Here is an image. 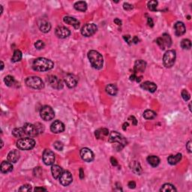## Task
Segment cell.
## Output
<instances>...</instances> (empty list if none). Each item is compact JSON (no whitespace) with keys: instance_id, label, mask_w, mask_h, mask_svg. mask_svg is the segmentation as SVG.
Instances as JSON below:
<instances>
[{"instance_id":"obj_18","label":"cell","mask_w":192,"mask_h":192,"mask_svg":"<svg viewBox=\"0 0 192 192\" xmlns=\"http://www.w3.org/2000/svg\"><path fill=\"white\" fill-rule=\"evenodd\" d=\"M174 30L176 36H181L185 34L186 29H185V24L182 22H177L174 25Z\"/></svg>"},{"instance_id":"obj_34","label":"cell","mask_w":192,"mask_h":192,"mask_svg":"<svg viewBox=\"0 0 192 192\" xmlns=\"http://www.w3.org/2000/svg\"><path fill=\"white\" fill-rule=\"evenodd\" d=\"M156 116H157V114H156L155 112L151 110H146L143 113V117L146 119H153L155 118Z\"/></svg>"},{"instance_id":"obj_21","label":"cell","mask_w":192,"mask_h":192,"mask_svg":"<svg viewBox=\"0 0 192 192\" xmlns=\"http://www.w3.org/2000/svg\"><path fill=\"white\" fill-rule=\"evenodd\" d=\"M20 153L18 150H14L11 151L8 154V161L11 163H16L18 160L20 159Z\"/></svg>"},{"instance_id":"obj_32","label":"cell","mask_w":192,"mask_h":192,"mask_svg":"<svg viewBox=\"0 0 192 192\" xmlns=\"http://www.w3.org/2000/svg\"><path fill=\"white\" fill-rule=\"evenodd\" d=\"M160 191H163V192H168V191H176V188L174 187V185H171L170 183H166L164 185H163L161 188Z\"/></svg>"},{"instance_id":"obj_47","label":"cell","mask_w":192,"mask_h":192,"mask_svg":"<svg viewBox=\"0 0 192 192\" xmlns=\"http://www.w3.org/2000/svg\"><path fill=\"white\" fill-rule=\"evenodd\" d=\"M110 162H111V164L113 166H114V167L118 166V164H119L118 161H117V160L114 157H111V158H110Z\"/></svg>"},{"instance_id":"obj_7","label":"cell","mask_w":192,"mask_h":192,"mask_svg":"<svg viewBox=\"0 0 192 192\" xmlns=\"http://www.w3.org/2000/svg\"><path fill=\"white\" fill-rule=\"evenodd\" d=\"M40 115L42 119H44V121H50L55 116V113H54V110H53L50 106L46 105L41 107Z\"/></svg>"},{"instance_id":"obj_38","label":"cell","mask_w":192,"mask_h":192,"mask_svg":"<svg viewBox=\"0 0 192 192\" xmlns=\"http://www.w3.org/2000/svg\"><path fill=\"white\" fill-rule=\"evenodd\" d=\"M147 6L148 8L150 11H155L157 10V6H158V2L155 1V0H152V1H149V2L147 3Z\"/></svg>"},{"instance_id":"obj_33","label":"cell","mask_w":192,"mask_h":192,"mask_svg":"<svg viewBox=\"0 0 192 192\" xmlns=\"http://www.w3.org/2000/svg\"><path fill=\"white\" fill-rule=\"evenodd\" d=\"M25 132L23 128H16V129L12 130V135L15 137H22L24 135Z\"/></svg>"},{"instance_id":"obj_37","label":"cell","mask_w":192,"mask_h":192,"mask_svg":"<svg viewBox=\"0 0 192 192\" xmlns=\"http://www.w3.org/2000/svg\"><path fill=\"white\" fill-rule=\"evenodd\" d=\"M181 47L184 50H190L191 47V42L189 39H183L181 41Z\"/></svg>"},{"instance_id":"obj_23","label":"cell","mask_w":192,"mask_h":192,"mask_svg":"<svg viewBox=\"0 0 192 192\" xmlns=\"http://www.w3.org/2000/svg\"><path fill=\"white\" fill-rule=\"evenodd\" d=\"M0 170L2 173H10L13 171V165L12 163L10 161H4L2 162L1 166H0Z\"/></svg>"},{"instance_id":"obj_10","label":"cell","mask_w":192,"mask_h":192,"mask_svg":"<svg viewBox=\"0 0 192 192\" xmlns=\"http://www.w3.org/2000/svg\"><path fill=\"white\" fill-rule=\"evenodd\" d=\"M47 81L48 84L54 89H61L63 88V83H62V81L61 80H59L57 76H48L47 78Z\"/></svg>"},{"instance_id":"obj_51","label":"cell","mask_w":192,"mask_h":192,"mask_svg":"<svg viewBox=\"0 0 192 192\" xmlns=\"http://www.w3.org/2000/svg\"><path fill=\"white\" fill-rule=\"evenodd\" d=\"M148 25H149L150 27H152L154 26V23H153V20L151 18H148Z\"/></svg>"},{"instance_id":"obj_58","label":"cell","mask_w":192,"mask_h":192,"mask_svg":"<svg viewBox=\"0 0 192 192\" xmlns=\"http://www.w3.org/2000/svg\"><path fill=\"white\" fill-rule=\"evenodd\" d=\"M1 64H2L1 70H2H2H3V68H4V63H3V62H2H2H1Z\"/></svg>"},{"instance_id":"obj_24","label":"cell","mask_w":192,"mask_h":192,"mask_svg":"<svg viewBox=\"0 0 192 192\" xmlns=\"http://www.w3.org/2000/svg\"><path fill=\"white\" fill-rule=\"evenodd\" d=\"M63 21L65 22L66 24L71 25V26H74V28L75 29H78L80 27V22L78 21L77 19L74 18H71V17L66 16L63 18Z\"/></svg>"},{"instance_id":"obj_50","label":"cell","mask_w":192,"mask_h":192,"mask_svg":"<svg viewBox=\"0 0 192 192\" xmlns=\"http://www.w3.org/2000/svg\"><path fill=\"white\" fill-rule=\"evenodd\" d=\"M35 191H46L47 189L45 188H43V187H37V188H35Z\"/></svg>"},{"instance_id":"obj_35","label":"cell","mask_w":192,"mask_h":192,"mask_svg":"<svg viewBox=\"0 0 192 192\" xmlns=\"http://www.w3.org/2000/svg\"><path fill=\"white\" fill-rule=\"evenodd\" d=\"M4 82L6 84V86H8L11 87V86H13L15 84V77H12V76L11 75H8L6 76L5 77L4 79Z\"/></svg>"},{"instance_id":"obj_3","label":"cell","mask_w":192,"mask_h":192,"mask_svg":"<svg viewBox=\"0 0 192 192\" xmlns=\"http://www.w3.org/2000/svg\"><path fill=\"white\" fill-rule=\"evenodd\" d=\"M35 146V141L32 138H21L17 141V146L20 150H30Z\"/></svg>"},{"instance_id":"obj_29","label":"cell","mask_w":192,"mask_h":192,"mask_svg":"<svg viewBox=\"0 0 192 192\" xmlns=\"http://www.w3.org/2000/svg\"><path fill=\"white\" fill-rule=\"evenodd\" d=\"M74 7L77 11H86L87 9V4L86 2L79 1L75 2V4L74 5Z\"/></svg>"},{"instance_id":"obj_20","label":"cell","mask_w":192,"mask_h":192,"mask_svg":"<svg viewBox=\"0 0 192 192\" xmlns=\"http://www.w3.org/2000/svg\"><path fill=\"white\" fill-rule=\"evenodd\" d=\"M140 87L143 89L149 91L150 93H155L157 90V86H156V84L152 82H149V81H146V82L143 83L140 85Z\"/></svg>"},{"instance_id":"obj_43","label":"cell","mask_w":192,"mask_h":192,"mask_svg":"<svg viewBox=\"0 0 192 192\" xmlns=\"http://www.w3.org/2000/svg\"><path fill=\"white\" fill-rule=\"evenodd\" d=\"M133 5L131 4H129V3L128 2H125L124 4H123V8L125 9V10L126 11H131L133 9Z\"/></svg>"},{"instance_id":"obj_57","label":"cell","mask_w":192,"mask_h":192,"mask_svg":"<svg viewBox=\"0 0 192 192\" xmlns=\"http://www.w3.org/2000/svg\"><path fill=\"white\" fill-rule=\"evenodd\" d=\"M142 80V77H136V80H135L137 81V83H140V80Z\"/></svg>"},{"instance_id":"obj_36","label":"cell","mask_w":192,"mask_h":192,"mask_svg":"<svg viewBox=\"0 0 192 192\" xmlns=\"http://www.w3.org/2000/svg\"><path fill=\"white\" fill-rule=\"evenodd\" d=\"M22 59V53L20 50H16L14 52V55L11 58V61L13 62H20Z\"/></svg>"},{"instance_id":"obj_15","label":"cell","mask_w":192,"mask_h":192,"mask_svg":"<svg viewBox=\"0 0 192 192\" xmlns=\"http://www.w3.org/2000/svg\"><path fill=\"white\" fill-rule=\"evenodd\" d=\"M50 130L55 134L62 133L65 131V125L59 120H56L51 124Z\"/></svg>"},{"instance_id":"obj_54","label":"cell","mask_w":192,"mask_h":192,"mask_svg":"<svg viewBox=\"0 0 192 192\" xmlns=\"http://www.w3.org/2000/svg\"><path fill=\"white\" fill-rule=\"evenodd\" d=\"M139 41H140V40H139L138 37H137V36H135L133 38H132V42H134L135 44L138 43Z\"/></svg>"},{"instance_id":"obj_22","label":"cell","mask_w":192,"mask_h":192,"mask_svg":"<svg viewBox=\"0 0 192 192\" xmlns=\"http://www.w3.org/2000/svg\"><path fill=\"white\" fill-rule=\"evenodd\" d=\"M146 67V62L143 60H137L135 64V74L137 72H144Z\"/></svg>"},{"instance_id":"obj_30","label":"cell","mask_w":192,"mask_h":192,"mask_svg":"<svg viewBox=\"0 0 192 192\" xmlns=\"http://www.w3.org/2000/svg\"><path fill=\"white\" fill-rule=\"evenodd\" d=\"M106 92L110 96H115L118 93V88L115 84H109L106 86Z\"/></svg>"},{"instance_id":"obj_12","label":"cell","mask_w":192,"mask_h":192,"mask_svg":"<svg viewBox=\"0 0 192 192\" xmlns=\"http://www.w3.org/2000/svg\"><path fill=\"white\" fill-rule=\"evenodd\" d=\"M80 157L86 162H91L94 160V153L89 148H83L80 150Z\"/></svg>"},{"instance_id":"obj_59","label":"cell","mask_w":192,"mask_h":192,"mask_svg":"<svg viewBox=\"0 0 192 192\" xmlns=\"http://www.w3.org/2000/svg\"><path fill=\"white\" fill-rule=\"evenodd\" d=\"M189 109H190V110H191V103H190V104H189Z\"/></svg>"},{"instance_id":"obj_1","label":"cell","mask_w":192,"mask_h":192,"mask_svg":"<svg viewBox=\"0 0 192 192\" xmlns=\"http://www.w3.org/2000/svg\"><path fill=\"white\" fill-rule=\"evenodd\" d=\"M54 66V63L50 59L46 58H38L32 63V68L37 71H47L51 70Z\"/></svg>"},{"instance_id":"obj_8","label":"cell","mask_w":192,"mask_h":192,"mask_svg":"<svg viewBox=\"0 0 192 192\" xmlns=\"http://www.w3.org/2000/svg\"><path fill=\"white\" fill-rule=\"evenodd\" d=\"M156 43L158 44L161 50H165L167 47H170L172 44L171 36L168 34H163L161 37H159L156 40Z\"/></svg>"},{"instance_id":"obj_5","label":"cell","mask_w":192,"mask_h":192,"mask_svg":"<svg viewBox=\"0 0 192 192\" xmlns=\"http://www.w3.org/2000/svg\"><path fill=\"white\" fill-rule=\"evenodd\" d=\"M176 59V53L173 50L166 51L163 57V63L166 68H171L173 66Z\"/></svg>"},{"instance_id":"obj_28","label":"cell","mask_w":192,"mask_h":192,"mask_svg":"<svg viewBox=\"0 0 192 192\" xmlns=\"http://www.w3.org/2000/svg\"><path fill=\"white\" fill-rule=\"evenodd\" d=\"M147 161L152 167H157L160 164V159L158 156L155 155H149L147 158Z\"/></svg>"},{"instance_id":"obj_42","label":"cell","mask_w":192,"mask_h":192,"mask_svg":"<svg viewBox=\"0 0 192 192\" xmlns=\"http://www.w3.org/2000/svg\"><path fill=\"white\" fill-rule=\"evenodd\" d=\"M20 191H32V187L30 185H23L19 188Z\"/></svg>"},{"instance_id":"obj_52","label":"cell","mask_w":192,"mask_h":192,"mask_svg":"<svg viewBox=\"0 0 192 192\" xmlns=\"http://www.w3.org/2000/svg\"><path fill=\"white\" fill-rule=\"evenodd\" d=\"M80 178L81 179L84 178V172H83V170L82 168L80 169Z\"/></svg>"},{"instance_id":"obj_48","label":"cell","mask_w":192,"mask_h":192,"mask_svg":"<svg viewBox=\"0 0 192 192\" xmlns=\"http://www.w3.org/2000/svg\"><path fill=\"white\" fill-rule=\"evenodd\" d=\"M128 186H129V188H131V189H134V188H135L136 187L135 182H134V181H131V182H129V184H128Z\"/></svg>"},{"instance_id":"obj_40","label":"cell","mask_w":192,"mask_h":192,"mask_svg":"<svg viewBox=\"0 0 192 192\" xmlns=\"http://www.w3.org/2000/svg\"><path fill=\"white\" fill-rule=\"evenodd\" d=\"M54 148L58 151H62L63 149V143L60 141H56L54 144Z\"/></svg>"},{"instance_id":"obj_41","label":"cell","mask_w":192,"mask_h":192,"mask_svg":"<svg viewBox=\"0 0 192 192\" xmlns=\"http://www.w3.org/2000/svg\"><path fill=\"white\" fill-rule=\"evenodd\" d=\"M44 46H45L44 43V42L42 41L39 40V41H36L35 43V48H36V49H38V50L43 49V48L44 47Z\"/></svg>"},{"instance_id":"obj_49","label":"cell","mask_w":192,"mask_h":192,"mask_svg":"<svg viewBox=\"0 0 192 192\" xmlns=\"http://www.w3.org/2000/svg\"><path fill=\"white\" fill-rule=\"evenodd\" d=\"M191 143H192L191 140H189L186 144V149L189 152H191Z\"/></svg>"},{"instance_id":"obj_39","label":"cell","mask_w":192,"mask_h":192,"mask_svg":"<svg viewBox=\"0 0 192 192\" xmlns=\"http://www.w3.org/2000/svg\"><path fill=\"white\" fill-rule=\"evenodd\" d=\"M181 96H182L184 101H188V100L190 99V98H191V96H190V94L188 93V92L185 89L182 90V93H181Z\"/></svg>"},{"instance_id":"obj_14","label":"cell","mask_w":192,"mask_h":192,"mask_svg":"<svg viewBox=\"0 0 192 192\" xmlns=\"http://www.w3.org/2000/svg\"><path fill=\"white\" fill-rule=\"evenodd\" d=\"M23 128L24 129L25 134L30 137H35L38 135V131L35 125H32L31 123H25Z\"/></svg>"},{"instance_id":"obj_46","label":"cell","mask_w":192,"mask_h":192,"mask_svg":"<svg viewBox=\"0 0 192 192\" xmlns=\"http://www.w3.org/2000/svg\"><path fill=\"white\" fill-rule=\"evenodd\" d=\"M129 119L130 120L131 122H132V124H133L134 125H137V119H136L135 116H132L129 117Z\"/></svg>"},{"instance_id":"obj_25","label":"cell","mask_w":192,"mask_h":192,"mask_svg":"<svg viewBox=\"0 0 192 192\" xmlns=\"http://www.w3.org/2000/svg\"><path fill=\"white\" fill-rule=\"evenodd\" d=\"M62 173H63L62 168L59 165H53L51 167V173H52L53 177L55 179H59Z\"/></svg>"},{"instance_id":"obj_9","label":"cell","mask_w":192,"mask_h":192,"mask_svg":"<svg viewBox=\"0 0 192 192\" xmlns=\"http://www.w3.org/2000/svg\"><path fill=\"white\" fill-rule=\"evenodd\" d=\"M98 30V27L94 23H87L81 29V34L83 36L90 37L94 35Z\"/></svg>"},{"instance_id":"obj_2","label":"cell","mask_w":192,"mask_h":192,"mask_svg":"<svg viewBox=\"0 0 192 192\" xmlns=\"http://www.w3.org/2000/svg\"><path fill=\"white\" fill-rule=\"evenodd\" d=\"M88 59L92 66L96 69H101L104 65V59L101 54L96 50H90L88 53Z\"/></svg>"},{"instance_id":"obj_31","label":"cell","mask_w":192,"mask_h":192,"mask_svg":"<svg viewBox=\"0 0 192 192\" xmlns=\"http://www.w3.org/2000/svg\"><path fill=\"white\" fill-rule=\"evenodd\" d=\"M109 135V131L107 129H100L96 131L95 135L96 138L102 139L104 137H107Z\"/></svg>"},{"instance_id":"obj_27","label":"cell","mask_w":192,"mask_h":192,"mask_svg":"<svg viewBox=\"0 0 192 192\" xmlns=\"http://www.w3.org/2000/svg\"><path fill=\"white\" fill-rule=\"evenodd\" d=\"M182 154L180 153H178L175 155H170L168 158V161L170 164L175 165L182 160Z\"/></svg>"},{"instance_id":"obj_44","label":"cell","mask_w":192,"mask_h":192,"mask_svg":"<svg viewBox=\"0 0 192 192\" xmlns=\"http://www.w3.org/2000/svg\"><path fill=\"white\" fill-rule=\"evenodd\" d=\"M123 38H124L125 41L126 42H127L129 44H132V38L131 37V35H123Z\"/></svg>"},{"instance_id":"obj_53","label":"cell","mask_w":192,"mask_h":192,"mask_svg":"<svg viewBox=\"0 0 192 192\" xmlns=\"http://www.w3.org/2000/svg\"><path fill=\"white\" fill-rule=\"evenodd\" d=\"M114 23L118 25V26H121L122 25V21L119 19H118V18H116L114 20Z\"/></svg>"},{"instance_id":"obj_16","label":"cell","mask_w":192,"mask_h":192,"mask_svg":"<svg viewBox=\"0 0 192 192\" xmlns=\"http://www.w3.org/2000/svg\"><path fill=\"white\" fill-rule=\"evenodd\" d=\"M56 35L59 38H65L68 37L71 34L69 29L65 26H59L55 30Z\"/></svg>"},{"instance_id":"obj_13","label":"cell","mask_w":192,"mask_h":192,"mask_svg":"<svg viewBox=\"0 0 192 192\" xmlns=\"http://www.w3.org/2000/svg\"><path fill=\"white\" fill-rule=\"evenodd\" d=\"M73 181V177L71 173L68 171H64L62 173L61 176L59 177V182H60L61 185H62L63 186H68Z\"/></svg>"},{"instance_id":"obj_26","label":"cell","mask_w":192,"mask_h":192,"mask_svg":"<svg viewBox=\"0 0 192 192\" xmlns=\"http://www.w3.org/2000/svg\"><path fill=\"white\" fill-rule=\"evenodd\" d=\"M130 168L132 171V172L135 173V174L140 175L142 173V172H143V171H142V168L141 166H140V163L136 161H133L131 162Z\"/></svg>"},{"instance_id":"obj_19","label":"cell","mask_w":192,"mask_h":192,"mask_svg":"<svg viewBox=\"0 0 192 192\" xmlns=\"http://www.w3.org/2000/svg\"><path fill=\"white\" fill-rule=\"evenodd\" d=\"M38 26L39 29L41 31L44 33H47V32H50L51 29V24L48 21L44 20H39L38 23Z\"/></svg>"},{"instance_id":"obj_56","label":"cell","mask_w":192,"mask_h":192,"mask_svg":"<svg viewBox=\"0 0 192 192\" xmlns=\"http://www.w3.org/2000/svg\"><path fill=\"white\" fill-rule=\"evenodd\" d=\"M136 77H137V75H136V74H135V73H134V74H132V75H131L130 80L132 81H134V80H136Z\"/></svg>"},{"instance_id":"obj_45","label":"cell","mask_w":192,"mask_h":192,"mask_svg":"<svg viewBox=\"0 0 192 192\" xmlns=\"http://www.w3.org/2000/svg\"><path fill=\"white\" fill-rule=\"evenodd\" d=\"M35 126H36L37 129H38V134L39 133H43V132H44L43 125H41V123H36V124H35Z\"/></svg>"},{"instance_id":"obj_4","label":"cell","mask_w":192,"mask_h":192,"mask_svg":"<svg viewBox=\"0 0 192 192\" xmlns=\"http://www.w3.org/2000/svg\"><path fill=\"white\" fill-rule=\"evenodd\" d=\"M26 84L27 85V86L34 89H41L44 87L43 80L36 76H32V77L26 78Z\"/></svg>"},{"instance_id":"obj_6","label":"cell","mask_w":192,"mask_h":192,"mask_svg":"<svg viewBox=\"0 0 192 192\" xmlns=\"http://www.w3.org/2000/svg\"><path fill=\"white\" fill-rule=\"evenodd\" d=\"M108 141L112 143H117L119 146L120 147V149H122V148L124 147L125 145H127V141H126L125 139L122 137V135H120V134L118 133L117 132H112L111 133H110Z\"/></svg>"},{"instance_id":"obj_55","label":"cell","mask_w":192,"mask_h":192,"mask_svg":"<svg viewBox=\"0 0 192 192\" xmlns=\"http://www.w3.org/2000/svg\"><path fill=\"white\" fill-rule=\"evenodd\" d=\"M128 127H129V123L125 122L124 124H123V125H122V129L124 131H126V129H128Z\"/></svg>"},{"instance_id":"obj_11","label":"cell","mask_w":192,"mask_h":192,"mask_svg":"<svg viewBox=\"0 0 192 192\" xmlns=\"http://www.w3.org/2000/svg\"><path fill=\"white\" fill-rule=\"evenodd\" d=\"M43 161L46 165L54 164L55 161V154L50 149H45L43 153Z\"/></svg>"},{"instance_id":"obj_17","label":"cell","mask_w":192,"mask_h":192,"mask_svg":"<svg viewBox=\"0 0 192 192\" xmlns=\"http://www.w3.org/2000/svg\"><path fill=\"white\" fill-rule=\"evenodd\" d=\"M65 83L68 88H74L77 84V77L72 74H67L65 77Z\"/></svg>"}]
</instances>
